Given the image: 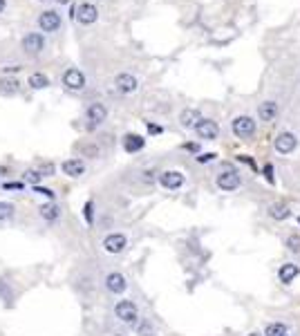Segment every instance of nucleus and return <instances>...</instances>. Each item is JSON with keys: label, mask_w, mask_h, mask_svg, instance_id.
<instances>
[{"label": "nucleus", "mask_w": 300, "mask_h": 336, "mask_svg": "<svg viewBox=\"0 0 300 336\" xmlns=\"http://www.w3.org/2000/svg\"><path fill=\"white\" fill-rule=\"evenodd\" d=\"M269 215L273 220H278V222H282V220L291 218V209H289L287 204H282V202H273V204L269 206Z\"/></svg>", "instance_id": "nucleus-19"}, {"label": "nucleus", "mask_w": 300, "mask_h": 336, "mask_svg": "<svg viewBox=\"0 0 300 336\" xmlns=\"http://www.w3.org/2000/svg\"><path fill=\"white\" fill-rule=\"evenodd\" d=\"M287 325L284 323H269L264 329V336H287Z\"/></svg>", "instance_id": "nucleus-23"}, {"label": "nucleus", "mask_w": 300, "mask_h": 336, "mask_svg": "<svg viewBox=\"0 0 300 336\" xmlns=\"http://www.w3.org/2000/svg\"><path fill=\"white\" fill-rule=\"evenodd\" d=\"M148 130H150V132H155V134H157V132H162V128H159V126H150V123H148Z\"/></svg>", "instance_id": "nucleus-34"}, {"label": "nucleus", "mask_w": 300, "mask_h": 336, "mask_svg": "<svg viewBox=\"0 0 300 336\" xmlns=\"http://www.w3.org/2000/svg\"><path fill=\"white\" fill-rule=\"evenodd\" d=\"M114 314H117V318L125 325H134L139 320V309L132 300H119L117 307H114Z\"/></svg>", "instance_id": "nucleus-3"}, {"label": "nucleus", "mask_w": 300, "mask_h": 336, "mask_svg": "<svg viewBox=\"0 0 300 336\" xmlns=\"http://www.w3.org/2000/svg\"><path fill=\"white\" fill-rule=\"evenodd\" d=\"M16 90H18V81H14V79H0V92L14 94Z\"/></svg>", "instance_id": "nucleus-24"}, {"label": "nucleus", "mask_w": 300, "mask_h": 336, "mask_svg": "<svg viewBox=\"0 0 300 336\" xmlns=\"http://www.w3.org/2000/svg\"><path fill=\"white\" fill-rule=\"evenodd\" d=\"M195 134L200 139H204V141H215L217 134H220V128H217V123L211 121V119H202L195 126Z\"/></svg>", "instance_id": "nucleus-8"}, {"label": "nucleus", "mask_w": 300, "mask_h": 336, "mask_svg": "<svg viewBox=\"0 0 300 336\" xmlns=\"http://www.w3.org/2000/svg\"><path fill=\"white\" fill-rule=\"evenodd\" d=\"M298 276H300V267L296 262H284V265H280V269H278V278L282 285H291Z\"/></svg>", "instance_id": "nucleus-15"}, {"label": "nucleus", "mask_w": 300, "mask_h": 336, "mask_svg": "<svg viewBox=\"0 0 300 336\" xmlns=\"http://www.w3.org/2000/svg\"><path fill=\"white\" fill-rule=\"evenodd\" d=\"M202 121V117H200V112L197 110H193V108H188V110H184V112L180 114V123L184 128H195L197 123Z\"/></svg>", "instance_id": "nucleus-20"}, {"label": "nucleus", "mask_w": 300, "mask_h": 336, "mask_svg": "<svg viewBox=\"0 0 300 336\" xmlns=\"http://www.w3.org/2000/svg\"><path fill=\"white\" fill-rule=\"evenodd\" d=\"M231 130L238 139H251L255 134V121L249 117V114H240L231 121Z\"/></svg>", "instance_id": "nucleus-2"}, {"label": "nucleus", "mask_w": 300, "mask_h": 336, "mask_svg": "<svg viewBox=\"0 0 300 336\" xmlns=\"http://www.w3.org/2000/svg\"><path fill=\"white\" fill-rule=\"evenodd\" d=\"M63 85H67L70 90H83L85 88V74L76 67H70L63 74Z\"/></svg>", "instance_id": "nucleus-13"}, {"label": "nucleus", "mask_w": 300, "mask_h": 336, "mask_svg": "<svg viewBox=\"0 0 300 336\" xmlns=\"http://www.w3.org/2000/svg\"><path fill=\"white\" fill-rule=\"evenodd\" d=\"M249 336H264V334H258V332H253V334H249Z\"/></svg>", "instance_id": "nucleus-37"}, {"label": "nucleus", "mask_w": 300, "mask_h": 336, "mask_svg": "<svg viewBox=\"0 0 300 336\" xmlns=\"http://www.w3.org/2000/svg\"><path fill=\"white\" fill-rule=\"evenodd\" d=\"M3 189L5 191H23V189H25V184H23V182H5Z\"/></svg>", "instance_id": "nucleus-30"}, {"label": "nucleus", "mask_w": 300, "mask_h": 336, "mask_svg": "<svg viewBox=\"0 0 300 336\" xmlns=\"http://www.w3.org/2000/svg\"><path fill=\"white\" fill-rule=\"evenodd\" d=\"M38 27L43 32H56L61 27V14L54 12V9H47L38 16Z\"/></svg>", "instance_id": "nucleus-9"}, {"label": "nucleus", "mask_w": 300, "mask_h": 336, "mask_svg": "<svg viewBox=\"0 0 300 336\" xmlns=\"http://www.w3.org/2000/svg\"><path fill=\"white\" fill-rule=\"evenodd\" d=\"M41 173H38V171H25V182H30V184L32 186H36L38 184V182H41Z\"/></svg>", "instance_id": "nucleus-27"}, {"label": "nucleus", "mask_w": 300, "mask_h": 336, "mask_svg": "<svg viewBox=\"0 0 300 336\" xmlns=\"http://www.w3.org/2000/svg\"><path fill=\"white\" fill-rule=\"evenodd\" d=\"M143 146H146V139L141 134H125V139H123L125 152H139V150H143Z\"/></svg>", "instance_id": "nucleus-18"}, {"label": "nucleus", "mask_w": 300, "mask_h": 336, "mask_svg": "<svg viewBox=\"0 0 300 336\" xmlns=\"http://www.w3.org/2000/svg\"><path fill=\"white\" fill-rule=\"evenodd\" d=\"M5 5H7V0H0V14H3V9H5Z\"/></svg>", "instance_id": "nucleus-35"}, {"label": "nucleus", "mask_w": 300, "mask_h": 336, "mask_svg": "<svg viewBox=\"0 0 300 336\" xmlns=\"http://www.w3.org/2000/svg\"><path fill=\"white\" fill-rule=\"evenodd\" d=\"M14 215V204L12 202H0V222L3 220H9Z\"/></svg>", "instance_id": "nucleus-26"}, {"label": "nucleus", "mask_w": 300, "mask_h": 336, "mask_svg": "<svg viewBox=\"0 0 300 336\" xmlns=\"http://www.w3.org/2000/svg\"><path fill=\"white\" fill-rule=\"evenodd\" d=\"M284 244H287V249L291 253H300V235L298 233H291L287 235V240H284Z\"/></svg>", "instance_id": "nucleus-25"}, {"label": "nucleus", "mask_w": 300, "mask_h": 336, "mask_svg": "<svg viewBox=\"0 0 300 336\" xmlns=\"http://www.w3.org/2000/svg\"><path fill=\"white\" fill-rule=\"evenodd\" d=\"M296 146H298V137L293 132H289V130L280 132L278 137H275V141H273V148H275L278 155H291V152L296 150Z\"/></svg>", "instance_id": "nucleus-4"}, {"label": "nucleus", "mask_w": 300, "mask_h": 336, "mask_svg": "<svg viewBox=\"0 0 300 336\" xmlns=\"http://www.w3.org/2000/svg\"><path fill=\"white\" fill-rule=\"evenodd\" d=\"M159 184L164 186V189L168 191H177L184 186V173L180 171H164L162 175H159Z\"/></svg>", "instance_id": "nucleus-10"}, {"label": "nucleus", "mask_w": 300, "mask_h": 336, "mask_svg": "<svg viewBox=\"0 0 300 336\" xmlns=\"http://www.w3.org/2000/svg\"><path fill=\"white\" fill-rule=\"evenodd\" d=\"M74 14H76V21H79L81 25H92V23H96V18H99V9L92 3H81L79 7L74 9Z\"/></svg>", "instance_id": "nucleus-5"}, {"label": "nucleus", "mask_w": 300, "mask_h": 336, "mask_svg": "<svg viewBox=\"0 0 300 336\" xmlns=\"http://www.w3.org/2000/svg\"><path fill=\"white\" fill-rule=\"evenodd\" d=\"M148 336H155V334H148Z\"/></svg>", "instance_id": "nucleus-38"}, {"label": "nucleus", "mask_w": 300, "mask_h": 336, "mask_svg": "<svg viewBox=\"0 0 300 336\" xmlns=\"http://www.w3.org/2000/svg\"><path fill=\"white\" fill-rule=\"evenodd\" d=\"M215 157H217L215 152H202V155L197 157V161H200V164H209V161H213Z\"/></svg>", "instance_id": "nucleus-31"}, {"label": "nucleus", "mask_w": 300, "mask_h": 336, "mask_svg": "<svg viewBox=\"0 0 300 336\" xmlns=\"http://www.w3.org/2000/svg\"><path fill=\"white\" fill-rule=\"evenodd\" d=\"M105 289H108L110 294H123V291L128 289V280H125L123 273L112 271L105 276Z\"/></svg>", "instance_id": "nucleus-11"}, {"label": "nucleus", "mask_w": 300, "mask_h": 336, "mask_svg": "<svg viewBox=\"0 0 300 336\" xmlns=\"http://www.w3.org/2000/svg\"><path fill=\"white\" fill-rule=\"evenodd\" d=\"M258 114H260V119H262V121L271 123L275 117H278V103H275V101H264V103H260Z\"/></svg>", "instance_id": "nucleus-17"}, {"label": "nucleus", "mask_w": 300, "mask_h": 336, "mask_svg": "<svg viewBox=\"0 0 300 336\" xmlns=\"http://www.w3.org/2000/svg\"><path fill=\"white\" fill-rule=\"evenodd\" d=\"M264 177H267V180L271 182V184H273V180H275V177H273V166H271V164L264 166Z\"/></svg>", "instance_id": "nucleus-32"}, {"label": "nucleus", "mask_w": 300, "mask_h": 336, "mask_svg": "<svg viewBox=\"0 0 300 336\" xmlns=\"http://www.w3.org/2000/svg\"><path fill=\"white\" fill-rule=\"evenodd\" d=\"M128 247V238L123 233H108L103 238V249L105 253H121Z\"/></svg>", "instance_id": "nucleus-7"}, {"label": "nucleus", "mask_w": 300, "mask_h": 336, "mask_svg": "<svg viewBox=\"0 0 300 336\" xmlns=\"http://www.w3.org/2000/svg\"><path fill=\"white\" fill-rule=\"evenodd\" d=\"M215 182H217V189H222V191H235V189H240V186H242V177H240V173L235 171L233 166L222 168Z\"/></svg>", "instance_id": "nucleus-1"}, {"label": "nucleus", "mask_w": 300, "mask_h": 336, "mask_svg": "<svg viewBox=\"0 0 300 336\" xmlns=\"http://www.w3.org/2000/svg\"><path fill=\"white\" fill-rule=\"evenodd\" d=\"M27 83H30L34 90H43L50 85V79H47L45 74H41V72H36V74H32L30 79H27Z\"/></svg>", "instance_id": "nucleus-22"}, {"label": "nucleus", "mask_w": 300, "mask_h": 336, "mask_svg": "<svg viewBox=\"0 0 300 336\" xmlns=\"http://www.w3.org/2000/svg\"><path fill=\"white\" fill-rule=\"evenodd\" d=\"M38 213H41L43 220H47V222H54V220L61 218V206H56L54 202H50V204H43L41 209H38Z\"/></svg>", "instance_id": "nucleus-21"}, {"label": "nucleus", "mask_w": 300, "mask_h": 336, "mask_svg": "<svg viewBox=\"0 0 300 336\" xmlns=\"http://www.w3.org/2000/svg\"><path fill=\"white\" fill-rule=\"evenodd\" d=\"M85 222L92 224V202H85Z\"/></svg>", "instance_id": "nucleus-33"}, {"label": "nucleus", "mask_w": 300, "mask_h": 336, "mask_svg": "<svg viewBox=\"0 0 300 336\" xmlns=\"http://www.w3.org/2000/svg\"><path fill=\"white\" fill-rule=\"evenodd\" d=\"M56 3H59V5H67V3H70V0H56Z\"/></svg>", "instance_id": "nucleus-36"}, {"label": "nucleus", "mask_w": 300, "mask_h": 336, "mask_svg": "<svg viewBox=\"0 0 300 336\" xmlns=\"http://www.w3.org/2000/svg\"><path fill=\"white\" fill-rule=\"evenodd\" d=\"M61 171L65 173V175H70V177H79V175H83L85 173V161L83 159H65L61 164Z\"/></svg>", "instance_id": "nucleus-16"}, {"label": "nucleus", "mask_w": 300, "mask_h": 336, "mask_svg": "<svg viewBox=\"0 0 300 336\" xmlns=\"http://www.w3.org/2000/svg\"><path fill=\"white\" fill-rule=\"evenodd\" d=\"M85 117H88V121H90V128L101 126V123L105 121V117H108V108H105L103 103H92L90 108L85 110Z\"/></svg>", "instance_id": "nucleus-14"}, {"label": "nucleus", "mask_w": 300, "mask_h": 336, "mask_svg": "<svg viewBox=\"0 0 300 336\" xmlns=\"http://www.w3.org/2000/svg\"><path fill=\"white\" fill-rule=\"evenodd\" d=\"M32 189H34V193H38V195H45V198L54 200V191H52V189H47V186H41V184H36V186H32Z\"/></svg>", "instance_id": "nucleus-28"}, {"label": "nucleus", "mask_w": 300, "mask_h": 336, "mask_svg": "<svg viewBox=\"0 0 300 336\" xmlns=\"http://www.w3.org/2000/svg\"><path fill=\"white\" fill-rule=\"evenodd\" d=\"M114 88L121 94H132L139 90V81H137V76L128 74V72H121V74H117V79H114Z\"/></svg>", "instance_id": "nucleus-6"}, {"label": "nucleus", "mask_w": 300, "mask_h": 336, "mask_svg": "<svg viewBox=\"0 0 300 336\" xmlns=\"http://www.w3.org/2000/svg\"><path fill=\"white\" fill-rule=\"evenodd\" d=\"M38 173H41L43 177H52L54 175V164H50V161H45L41 168H38Z\"/></svg>", "instance_id": "nucleus-29"}, {"label": "nucleus", "mask_w": 300, "mask_h": 336, "mask_svg": "<svg viewBox=\"0 0 300 336\" xmlns=\"http://www.w3.org/2000/svg\"><path fill=\"white\" fill-rule=\"evenodd\" d=\"M21 45H23V50H25L27 54H38V52L45 47V38H43V34L32 32V34H27V36H23Z\"/></svg>", "instance_id": "nucleus-12"}]
</instances>
